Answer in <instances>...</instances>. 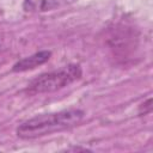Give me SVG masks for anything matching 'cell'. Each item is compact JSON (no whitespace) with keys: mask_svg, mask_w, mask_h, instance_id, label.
<instances>
[{"mask_svg":"<svg viewBox=\"0 0 153 153\" xmlns=\"http://www.w3.org/2000/svg\"><path fill=\"white\" fill-rule=\"evenodd\" d=\"M85 117V111L76 108L65 109L56 112L39 114L24 122L16 128L19 139L32 140L53 133L63 131L78 126Z\"/></svg>","mask_w":153,"mask_h":153,"instance_id":"obj_1","label":"cell"},{"mask_svg":"<svg viewBox=\"0 0 153 153\" xmlns=\"http://www.w3.org/2000/svg\"><path fill=\"white\" fill-rule=\"evenodd\" d=\"M82 76V68L80 65L69 63L57 69H53L33 78L26 86L25 92L30 96L51 93L65 88Z\"/></svg>","mask_w":153,"mask_h":153,"instance_id":"obj_2","label":"cell"},{"mask_svg":"<svg viewBox=\"0 0 153 153\" xmlns=\"http://www.w3.org/2000/svg\"><path fill=\"white\" fill-rule=\"evenodd\" d=\"M78 0H24L23 11L26 13H45L73 5Z\"/></svg>","mask_w":153,"mask_h":153,"instance_id":"obj_3","label":"cell"},{"mask_svg":"<svg viewBox=\"0 0 153 153\" xmlns=\"http://www.w3.org/2000/svg\"><path fill=\"white\" fill-rule=\"evenodd\" d=\"M50 57H51L50 50H39L37 53H33V54L25 56V57L20 59L19 61H17L12 67V72L22 73V72L35 69L38 66H42L45 62H48L50 60Z\"/></svg>","mask_w":153,"mask_h":153,"instance_id":"obj_4","label":"cell"}]
</instances>
